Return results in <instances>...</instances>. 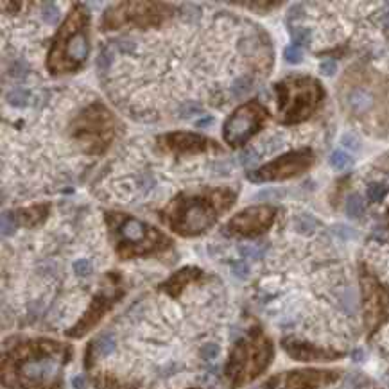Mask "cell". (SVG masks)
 I'll list each match as a JSON object with an SVG mask.
<instances>
[{"mask_svg": "<svg viewBox=\"0 0 389 389\" xmlns=\"http://www.w3.org/2000/svg\"><path fill=\"white\" fill-rule=\"evenodd\" d=\"M267 113L257 101L246 103L230 115L223 126V138L232 147H239L262 130Z\"/></svg>", "mask_w": 389, "mask_h": 389, "instance_id": "9c48e42d", "label": "cell"}, {"mask_svg": "<svg viewBox=\"0 0 389 389\" xmlns=\"http://www.w3.org/2000/svg\"><path fill=\"white\" fill-rule=\"evenodd\" d=\"M88 52V11L84 5H76L52 43L47 59L49 72L63 74L78 70L86 61Z\"/></svg>", "mask_w": 389, "mask_h": 389, "instance_id": "3957f363", "label": "cell"}, {"mask_svg": "<svg viewBox=\"0 0 389 389\" xmlns=\"http://www.w3.org/2000/svg\"><path fill=\"white\" fill-rule=\"evenodd\" d=\"M219 355V346L215 342H208L201 348V357L203 359H215Z\"/></svg>", "mask_w": 389, "mask_h": 389, "instance_id": "1f68e13d", "label": "cell"}, {"mask_svg": "<svg viewBox=\"0 0 389 389\" xmlns=\"http://www.w3.org/2000/svg\"><path fill=\"white\" fill-rule=\"evenodd\" d=\"M336 63L334 61H325L321 63V74L323 76H334L336 74Z\"/></svg>", "mask_w": 389, "mask_h": 389, "instance_id": "d590c367", "label": "cell"}, {"mask_svg": "<svg viewBox=\"0 0 389 389\" xmlns=\"http://www.w3.org/2000/svg\"><path fill=\"white\" fill-rule=\"evenodd\" d=\"M314 161V155L311 149L303 151H292L287 155L280 156L278 160L271 161L269 165L262 167L259 171L248 172V178L253 183L271 182V180H285V178H292L296 174H301L307 171Z\"/></svg>", "mask_w": 389, "mask_h": 389, "instance_id": "30bf717a", "label": "cell"}, {"mask_svg": "<svg viewBox=\"0 0 389 389\" xmlns=\"http://www.w3.org/2000/svg\"><path fill=\"white\" fill-rule=\"evenodd\" d=\"M120 296H122V291L117 292V294H113V296L106 294V292H101V294L95 296L94 301L90 303L88 311L84 312V316L67 332L68 337H83V336H86V334L103 319V316L113 307V303L119 300Z\"/></svg>", "mask_w": 389, "mask_h": 389, "instance_id": "4fadbf2b", "label": "cell"}, {"mask_svg": "<svg viewBox=\"0 0 389 389\" xmlns=\"http://www.w3.org/2000/svg\"><path fill=\"white\" fill-rule=\"evenodd\" d=\"M49 208H51L49 203L34 205V207H31V208L20 210V212L16 213V217H18V221H20L22 224H26V226H34V224L45 221V217L49 215Z\"/></svg>", "mask_w": 389, "mask_h": 389, "instance_id": "ac0fdd59", "label": "cell"}, {"mask_svg": "<svg viewBox=\"0 0 389 389\" xmlns=\"http://www.w3.org/2000/svg\"><path fill=\"white\" fill-rule=\"evenodd\" d=\"M296 230L303 235H311L316 230V221L311 215H300L296 217Z\"/></svg>", "mask_w": 389, "mask_h": 389, "instance_id": "d4e9b609", "label": "cell"}, {"mask_svg": "<svg viewBox=\"0 0 389 389\" xmlns=\"http://www.w3.org/2000/svg\"><path fill=\"white\" fill-rule=\"evenodd\" d=\"M284 348L292 359H298V361H334V359L341 357V353L337 352H330L325 348L312 346V344L294 341V339H285Z\"/></svg>", "mask_w": 389, "mask_h": 389, "instance_id": "2e32d148", "label": "cell"}, {"mask_svg": "<svg viewBox=\"0 0 389 389\" xmlns=\"http://www.w3.org/2000/svg\"><path fill=\"white\" fill-rule=\"evenodd\" d=\"M74 271H76V275L78 276H88L90 273H92V262L86 259L78 260V262L74 264Z\"/></svg>", "mask_w": 389, "mask_h": 389, "instance_id": "f1b7e54d", "label": "cell"}, {"mask_svg": "<svg viewBox=\"0 0 389 389\" xmlns=\"http://www.w3.org/2000/svg\"><path fill=\"white\" fill-rule=\"evenodd\" d=\"M158 146L161 149H169L172 153H203L213 147L215 151H221L219 144L208 140L207 136L194 135V133H171V135L160 136Z\"/></svg>", "mask_w": 389, "mask_h": 389, "instance_id": "5bb4252c", "label": "cell"}, {"mask_svg": "<svg viewBox=\"0 0 389 389\" xmlns=\"http://www.w3.org/2000/svg\"><path fill=\"white\" fill-rule=\"evenodd\" d=\"M106 221L120 259H133L138 255L161 251L171 246V240L161 232L131 215L106 213Z\"/></svg>", "mask_w": 389, "mask_h": 389, "instance_id": "277c9868", "label": "cell"}, {"mask_svg": "<svg viewBox=\"0 0 389 389\" xmlns=\"http://www.w3.org/2000/svg\"><path fill=\"white\" fill-rule=\"evenodd\" d=\"M94 384L97 389H135V386H126L124 382H120L108 373H101L94 377Z\"/></svg>", "mask_w": 389, "mask_h": 389, "instance_id": "d6986e66", "label": "cell"}, {"mask_svg": "<svg viewBox=\"0 0 389 389\" xmlns=\"http://www.w3.org/2000/svg\"><path fill=\"white\" fill-rule=\"evenodd\" d=\"M280 99V113L285 124H294L305 120L321 101L323 90L316 79L300 78L294 81H284L276 84Z\"/></svg>", "mask_w": 389, "mask_h": 389, "instance_id": "8992f818", "label": "cell"}, {"mask_svg": "<svg viewBox=\"0 0 389 389\" xmlns=\"http://www.w3.org/2000/svg\"><path fill=\"white\" fill-rule=\"evenodd\" d=\"M233 271H235V275H239L240 278H246V276H248V267H246V265H244V264L235 265Z\"/></svg>", "mask_w": 389, "mask_h": 389, "instance_id": "74e56055", "label": "cell"}, {"mask_svg": "<svg viewBox=\"0 0 389 389\" xmlns=\"http://www.w3.org/2000/svg\"><path fill=\"white\" fill-rule=\"evenodd\" d=\"M259 153L257 151H246L242 156H240V160H242V163L244 165H248V167H251L253 163H257V160H259Z\"/></svg>", "mask_w": 389, "mask_h": 389, "instance_id": "d6a6232c", "label": "cell"}, {"mask_svg": "<svg viewBox=\"0 0 389 389\" xmlns=\"http://www.w3.org/2000/svg\"><path fill=\"white\" fill-rule=\"evenodd\" d=\"M251 84H253V81L249 78H240L237 79L233 84H232V94L237 95V97H240V95L248 94L249 88H251Z\"/></svg>", "mask_w": 389, "mask_h": 389, "instance_id": "484cf974", "label": "cell"}, {"mask_svg": "<svg viewBox=\"0 0 389 389\" xmlns=\"http://www.w3.org/2000/svg\"><path fill=\"white\" fill-rule=\"evenodd\" d=\"M276 197H282L280 190H265L257 194V199H276Z\"/></svg>", "mask_w": 389, "mask_h": 389, "instance_id": "8d00e7d4", "label": "cell"}, {"mask_svg": "<svg viewBox=\"0 0 389 389\" xmlns=\"http://www.w3.org/2000/svg\"><path fill=\"white\" fill-rule=\"evenodd\" d=\"M90 350H94V355H97V357H106V355H109V353L115 350V342L111 337H99L97 341H94L92 344H90Z\"/></svg>", "mask_w": 389, "mask_h": 389, "instance_id": "44dd1931", "label": "cell"}, {"mask_svg": "<svg viewBox=\"0 0 389 389\" xmlns=\"http://www.w3.org/2000/svg\"><path fill=\"white\" fill-rule=\"evenodd\" d=\"M352 163H353L352 156L348 155V153H344V151H341V149L334 151L332 156H330V165H332L334 169H337V171L348 169Z\"/></svg>", "mask_w": 389, "mask_h": 389, "instance_id": "cb8c5ba5", "label": "cell"}, {"mask_svg": "<svg viewBox=\"0 0 389 389\" xmlns=\"http://www.w3.org/2000/svg\"><path fill=\"white\" fill-rule=\"evenodd\" d=\"M336 371H321V369H303L292 371L284 379V389H317L330 384L337 379Z\"/></svg>", "mask_w": 389, "mask_h": 389, "instance_id": "9a60e30c", "label": "cell"}, {"mask_svg": "<svg viewBox=\"0 0 389 389\" xmlns=\"http://www.w3.org/2000/svg\"><path fill=\"white\" fill-rule=\"evenodd\" d=\"M42 15H43V20L47 22V24H56V22L59 20V9H57L54 4L43 5Z\"/></svg>", "mask_w": 389, "mask_h": 389, "instance_id": "83f0119b", "label": "cell"}, {"mask_svg": "<svg viewBox=\"0 0 389 389\" xmlns=\"http://www.w3.org/2000/svg\"><path fill=\"white\" fill-rule=\"evenodd\" d=\"M240 251H242V255L251 257V259H259L262 255V248H259V246H240Z\"/></svg>", "mask_w": 389, "mask_h": 389, "instance_id": "836d02e7", "label": "cell"}, {"mask_svg": "<svg viewBox=\"0 0 389 389\" xmlns=\"http://www.w3.org/2000/svg\"><path fill=\"white\" fill-rule=\"evenodd\" d=\"M167 15H171V7L165 4H151V2H130L120 4L115 9L108 11L103 18V29H117V27L131 24V26H158Z\"/></svg>", "mask_w": 389, "mask_h": 389, "instance_id": "ba28073f", "label": "cell"}, {"mask_svg": "<svg viewBox=\"0 0 389 389\" xmlns=\"http://www.w3.org/2000/svg\"><path fill=\"white\" fill-rule=\"evenodd\" d=\"M364 305H366V321L375 330L380 323L389 319V292L371 276L363 278Z\"/></svg>", "mask_w": 389, "mask_h": 389, "instance_id": "7c38bea8", "label": "cell"}, {"mask_svg": "<svg viewBox=\"0 0 389 389\" xmlns=\"http://www.w3.org/2000/svg\"><path fill=\"white\" fill-rule=\"evenodd\" d=\"M199 276H201V269L199 267H183L178 273H174L167 282H163L160 285V289L163 292H167L169 296H172V298H178V296L182 294L183 289L190 282L197 280Z\"/></svg>", "mask_w": 389, "mask_h": 389, "instance_id": "e0dca14e", "label": "cell"}, {"mask_svg": "<svg viewBox=\"0 0 389 389\" xmlns=\"http://www.w3.org/2000/svg\"><path fill=\"white\" fill-rule=\"evenodd\" d=\"M72 135L88 153H101L108 147L113 136V119L103 104H92L78 122H74Z\"/></svg>", "mask_w": 389, "mask_h": 389, "instance_id": "52a82bcc", "label": "cell"}, {"mask_svg": "<svg viewBox=\"0 0 389 389\" xmlns=\"http://www.w3.org/2000/svg\"><path fill=\"white\" fill-rule=\"evenodd\" d=\"M388 192H389V187H388V183H384V182H373L368 185L369 201L380 203L386 196H388Z\"/></svg>", "mask_w": 389, "mask_h": 389, "instance_id": "603a6c76", "label": "cell"}, {"mask_svg": "<svg viewBox=\"0 0 389 389\" xmlns=\"http://www.w3.org/2000/svg\"><path fill=\"white\" fill-rule=\"evenodd\" d=\"M201 111V106L197 103H185L180 109V117L182 119H188V117H192V115L199 113Z\"/></svg>", "mask_w": 389, "mask_h": 389, "instance_id": "f546056e", "label": "cell"}, {"mask_svg": "<svg viewBox=\"0 0 389 389\" xmlns=\"http://www.w3.org/2000/svg\"><path fill=\"white\" fill-rule=\"evenodd\" d=\"M7 103L13 108H27L31 104V94L24 88H15L7 94Z\"/></svg>", "mask_w": 389, "mask_h": 389, "instance_id": "ffe728a7", "label": "cell"}, {"mask_svg": "<svg viewBox=\"0 0 389 389\" xmlns=\"http://www.w3.org/2000/svg\"><path fill=\"white\" fill-rule=\"evenodd\" d=\"M273 359V344L260 330L249 334V337L235 344L226 364L232 388H239L251 379L259 377Z\"/></svg>", "mask_w": 389, "mask_h": 389, "instance_id": "5b68a950", "label": "cell"}, {"mask_svg": "<svg viewBox=\"0 0 389 389\" xmlns=\"http://www.w3.org/2000/svg\"><path fill=\"white\" fill-rule=\"evenodd\" d=\"M109 63H111V51H104L101 56H99V59H97V65L101 68H106V67H109Z\"/></svg>", "mask_w": 389, "mask_h": 389, "instance_id": "e575fe53", "label": "cell"}, {"mask_svg": "<svg viewBox=\"0 0 389 389\" xmlns=\"http://www.w3.org/2000/svg\"><path fill=\"white\" fill-rule=\"evenodd\" d=\"M70 355L72 348L57 341L22 342L4 357V384L13 389H61V371Z\"/></svg>", "mask_w": 389, "mask_h": 389, "instance_id": "6da1fadb", "label": "cell"}, {"mask_svg": "<svg viewBox=\"0 0 389 389\" xmlns=\"http://www.w3.org/2000/svg\"><path fill=\"white\" fill-rule=\"evenodd\" d=\"M13 233H15V221H13L11 215L4 213V215H2V235H4V237H9V235H13Z\"/></svg>", "mask_w": 389, "mask_h": 389, "instance_id": "4dcf8cb0", "label": "cell"}, {"mask_svg": "<svg viewBox=\"0 0 389 389\" xmlns=\"http://www.w3.org/2000/svg\"><path fill=\"white\" fill-rule=\"evenodd\" d=\"M192 389H196V388H192Z\"/></svg>", "mask_w": 389, "mask_h": 389, "instance_id": "60d3db41", "label": "cell"}, {"mask_svg": "<svg viewBox=\"0 0 389 389\" xmlns=\"http://www.w3.org/2000/svg\"><path fill=\"white\" fill-rule=\"evenodd\" d=\"M235 201L230 188H207L194 194H180L163 212L169 226L178 235L194 237L212 226L217 217Z\"/></svg>", "mask_w": 389, "mask_h": 389, "instance_id": "7a4b0ae2", "label": "cell"}, {"mask_svg": "<svg viewBox=\"0 0 389 389\" xmlns=\"http://www.w3.org/2000/svg\"><path fill=\"white\" fill-rule=\"evenodd\" d=\"M364 210H366V208H364L363 197L357 196V194H353V196L348 197V201H346V213H348V217H352V219L363 217V215H364Z\"/></svg>", "mask_w": 389, "mask_h": 389, "instance_id": "7402d4cb", "label": "cell"}, {"mask_svg": "<svg viewBox=\"0 0 389 389\" xmlns=\"http://www.w3.org/2000/svg\"><path fill=\"white\" fill-rule=\"evenodd\" d=\"M284 57H285V61L292 63V65L300 63L301 59H303V52H301V47H300V45H289V47L284 51Z\"/></svg>", "mask_w": 389, "mask_h": 389, "instance_id": "4316f807", "label": "cell"}, {"mask_svg": "<svg viewBox=\"0 0 389 389\" xmlns=\"http://www.w3.org/2000/svg\"><path fill=\"white\" fill-rule=\"evenodd\" d=\"M276 210L273 207L262 205V207L246 208L244 212L237 213L228 224H226V235H237V237H255L264 233L269 228Z\"/></svg>", "mask_w": 389, "mask_h": 389, "instance_id": "8fae6325", "label": "cell"}, {"mask_svg": "<svg viewBox=\"0 0 389 389\" xmlns=\"http://www.w3.org/2000/svg\"><path fill=\"white\" fill-rule=\"evenodd\" d=\"M212 122H213V119H212V117H207V119L197 120V122H196V126H197V128H208V126L212 124Z\"/></svg>", "mask_w": 389, "mask_h": 389, "instance_id": "f35d334b", "label": "cell"}, {"mask_svg": "<svg viewBox=\"0 0 389 389\" xmlns=\"http://www.w3.org/2000/svg\"><path fill=\"white\" fill-rule=\"evenodd\" d=\"M74 388L76 389H84V380L81 377H76L74 379Z\"/></svg>", "mask_w": 389, "mask_h": 389, "instance_id": "ab89813d", "label": "cell"}]
</instances>
